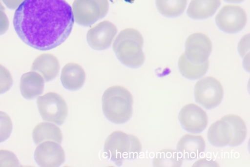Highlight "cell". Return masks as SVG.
Segmentation results:
<instances>
[{
	"label": "cell",
	"instance_id": "obj_20",
	"mask_svg": "<svg viewBox=\"0 0 250 167\" xmlns=\"http://www.w3.org/2000/svg\"><path fill=\"white\" fill-rule=\"evenodd\" d=\"M209 61L196 64L188 60L185 53L179 59L178 67L181 73L187 79L195 80L203 77L208 70Z\"/></svg>",
	"mask_w": 250,
	"mask_h": 167
},
{
	"label": "cell",
	"instance_id": "obj_10",
	"mask_svg": "<svg viewBox=\"0 0 250 167\" xmlns=\"http://www.w3.org/2000/svg\"><path fill=\"white\" fill-rule=\"evenodd\" d=\"M185 47L187 58L196 64L203 63L208 60L212 51L210 39L200 33L190 35L186 41Z\"/></svg>",
	"mask_w": 250,
	"mask_h": 167
},
{
	"label": "cell",
	"instance_id": "obj_13",
	"mask_svg": "<svg viewBox=\"0 0 250 167\" xmlns=\"http://www.w3.org/2000/svg\"><path fill=\"white\" fill-rule=\"evenodd\" d=\"M205 148L206 142L200 135L186 134L180 138L177 145V150L183 159L188 160L198 158Z\"/></svg>",
	"mask_w": 250,
	"mask_h": 167
},
{
	"label": "cell",
	"instance_id": "obj_19",
	"mask_svg": "<svg viewBox=\"0 0 250 167\" xmlns=\"http://www.w3.org/2000/svg\"><path fill=\"white\" fill-rule=\"evenodd\" d=\"M33 138L37 145L45 142L53 141L61 145L63 136L61 129L51 122H42L34 129Z\"/></svg>",
	"mask_w": 250,
	"mask_h": 167
},
{
	"label": "cell",
	"instance_id": "obj_8",
	"mask_svg": "<svg viewBox=\"0 0 250 167\" xmlns=\"http://www.w3.org/2000/svg\"><path fill=\"white\" fill-rule=\"evenodd\" d=\"M219 28L227 33H235L245 26L247 15L244 10L239 6L226 5L218 13L215 19Z\"/></svg>",
	"mask_w": 250,
	"mask_h": 167
},
{
	"label": "cell",
	"instance_id": "obj_12",
	"mask_svg": "<svg viewBox=\"0 0 250 167\" xmlns=\"http://www.w3.org/2000/svg\"><path fill=\"white\" fill-rule=\"evenodd\" d=\"M118 33L116 26L111 22L104 21L91 28L88 32L87 40L93 49L103 50L111 47Z\"/></svg>",
	"mask_w": 250,
	"mask_h": 167
},
{
	"label": "cell",
	"instance_id": "obj_5",
	"mask_svg": "<svg viewBox=\"0 0 250 167\" xmlns=\"http://www.w3.org/2000/svg\"><path fill=\"white\" fill-rule=\"evenodd\" d=\"M109 8L108 0H75L74 18L78 24L90 26L105 17Z\"/></svg>",
	"mask_w": 250,
	"mask_h": 167
},
{
	"label": "cell",
	"instance_id": "obj_17",
	"mask_svg": "<svg viewBox=\"0 0 250 167\" xmlns=\"http://www.w3.org/2000/svg\"><path fill=\"white\" fill-rule=\"evenodd\" d=\"M20 89L22 96L28 100L40 97L44 89V82L42 77L34 71L24 74L21 78Z\"/></svg>",
	"mask_w": 250,
	"mask_h": 167
},
{
	"label": "cell",
	"instance_id": "obj_29",
	"mask_svg": "<svg viewBox=\"0 0 250 167\" xmlns=\"http://www.w3.org/2000/svg\"><path fill=\"white\" fill-rule=\"evenodd\" d=\"M226 2L229 3H238L244 1V0H224Z\"/></svg>",
	"mask_w": 250,
	"mask_h": 167
},
{
	"label": "cell",
	"instance_id": "obj_16",
	"mask_svg": "<svg viewBox=\"0 0 250 167\" xmlns=\"http://www.w3.org/2000/svg\"><path fill=\"white\" fill-rule=\"evenodd\" d=\"M85 79L84 70L78 64L69 63L62 68L61 80L63 86L68 90L76 91L81 89Z\"/></svg>",
	"mask_w": 250,
	"mask_h": 167
},
{
	"label": "cell",
	"instance_id": "obj_22",
	"mask_svg": "<svg viewBox=\"0 0 250 167\" xmlns=\"http://www.w3.org/2000/svg\"><path fill=\"white\" fill-rule=\"evenodd\" d=\"M188 0H156L159 11L164 16L175 18L184 12Z\"/></svg>",
	"mask_w": 250,
	"mask_h": 167
},
{
	"label": "cell",
	"instance_id": "obj_25",
	"mask_svg": "<svg viewBox=\"0 0 250 167\" xmlns=\"http://www.w3.org/2000/svg\"><path fill=\"white\" fill-rule=\"evenodd\" d=\"M13 84L14 80L10 71L0 64V94L9 90Z\"/></svg>",
	"mask_w": 250,
	"mask_h": 167
},
{
	"label": "cell",
	"instance_id": "obj_21",
	"mask_svg": "<svg viewBox=\"0 0 250 167\" xmlns=\"http://www.w3.org/2000/svg\"><path fill=\"white\" fill-rule=\"evenodd\" d=\"M183 159L177 150L165 149L156 153L153 160V165L156 167H180Z\"/></svg>",
	"mask_w": 250,
	"mask_h": 167
},
{
	"label": "cell",
	"instance_id": "obj_28",
	"mask_svg": "<svg viewBox=\"0 0 250 167\" xmlns=\"http://www.w3.org/2000/svg\"><path fill=\"white\" fill-rule=\"evenodd\" d=\"M2 1L8 8L15 10L19 7L24 0H2Z\"/></svg>",
	"mask_w": 250,
	"mask_h": 167
},
{
	"label": "cell",
	"instance_id": "obj_18",
	"mask_svg": "<svg viewBox=\"0 0 250 167\" xmlns=\"http://www.w3.org/2000/svg\"><path fill=\"white\" fill-rule=\"evenodd\" d=\"M220 5V0H191L187 14L193 19H205L212 16Z\"/></svg>",
	"mask_w": 250,
	"mask_h": 167
},
{
	"label": "cell",
	"instance_id": "obj_23",
	"mask_svg": "<svg viewBox=\"0 0 250 167\" xmlns=\"http://www.w3.org/2000/svg\"><path fill=\"white\" fill-rule=\"evenodd\" d=\"M230 125L233 132V138L229 146H237L243 143L247 135V127L244 121L240 116L229 114L223 117Z\"/></svg>",
	"mask_w": 250,
	"mask_h": 167
},
{
	"label": "cell",
	"instance_id": "obj_24",
	"mask_svg": "<svg viewBox=\"0 0 250 167\" xmlns=\"http://www.w3.org/2000/svg\"><path fill=\"white\" fill-rule=\"evenodd\" d=\"M13 129V123L10 117L5 112L0 111V143L10 137Z\"/></svg>",
	"mask_w": 250,
	"mask_h": 167
},
{
	"label": "cell",
	"instance_id": "obj_4",
	"mask_svg": "<svg viewBox=\"0 0 250 167\" xmlns=\"http://www.w3.org/2000/svg\"><path fill=\"white\" fill-rule=\"evenodd\" d=\"M141 149V142L136 136L121 130L111 133L104 146L106 157L118 166H122L125 160L137 158Z\"/></svg>",
	"mask_w": 250,
	"mask_h": 167
},
{
	"label": "cell",
	"instance_id": "obj_1",
	"mask_svg": "<svg viewBox=\"0 0 250 167\" xmlns=\"http://www.w3.org/2000/svg\"><path fill=\"white\" fill-rule=\"evenodd\" d=\"M74 23L72 8L65 0H24L13 21L21 41L40 51L52 50L65 42Z\"/></svg>",
	"mask_w": 250,
	"mask_h": 167
},
{
	"label": "cell",
	"instance_id": "obj_11",
	"mask_svg": "<svg viewBox=\"0 0 250 167\" xmlns=\"http://www.w3.org/2000/svg\"><path fill=\"white\" fill-rule=\"evenodd\" d=\"M35 158L38 164L42 167H57L65 160V151L61 145L53 141H45L37 147Z\"/></svg>",
	"mask_w": 250,
	"mask_h": 167
},
{
	"label": "cell",
	"instance_id": "obj_6",
	"mask_svg": "<svg viewBox=\"0 0 250 167\" xmlns=\"http://www.w3.org/2000/svg\"><path fill=\"white\" fill-rule=\"evenodd\" d=\"M37 104L42 119L61 125L65 122L68 115L67 104L59 94L49 92L40 97Z\"/></svg>",
	"mask_w": 250,
	"mask_h": 167
},
{
	"label": "cell",
	"instance_id": "obj_7",
	"mask_svg": "<svg viewBox=\"0 0 250 167\" xmlns=\"http://www.w3.org/2000/svg\"><path fill=\"white\" fill-rule=\"evenodd\" d=\"M223 88L221 83L212 77L202 79L195 86L196 101L208 109L218 106L223 99Z\"/></svg>",
	"mask_w": 250,
	"mask_h": 167
},
{
	"label": "cell",
	"instance_id": "obj_15",
	"mask_svg": "<svg viewBox=\"0 0 250 167\" xmlns=\"http://www.w3.org/2000/svg\"><path fill=\"white\" fill-rule=\"evenodd\" d=\"M208 137L210 144L215 146H229L233 138V132L230 124L221 118L210 126Z\"/></svg>",
	"mask_w": 250,
	"mask_h": 167
},
{
	"label": "cell",
	"instance_id": "obj_3",
	"mask_svg": "<svg viewBox=\"0 0 250 167\" xmlns=\"http://www.w3.org/2000/svg\"><path fill=\"white\" fill-rule=\"evenodd\" d=\"M144 40L137 30L126 29L121 31L113 44V49L118 60L130 68L141 66L145 60L143 51Z\"/></svg>",
	"mask_w": 250,
	"mask_h": 167
},
{
	"label": "cell",
	"instance_id": "obj_26",
	"mask_svg": "<svg viewBox=\"0 0 250 167\" xmlns=\"http://www.w3.org/2000/svg\"><path fill=\"white\" fill-rule=\"evenodd\" d=\"M21 166L16 155L12 151L0 150V167Z\"/></svg>",
	"mask_w": 250,
	"mask_h": 167
},
{
	"label": "cell",
	"instance_id": "obj_9",
	"mask_svg": "<svg viewBox=\"0 0 250 167\" xmlns=\"http://www.w3.org/2000/svg\"><path fill=\"white\" fill-rule=\"evenodd\" d=\"M179 119L183 128L193 133L202 132L208 124L207 112L193 103L186 104L181 109Z\"/></svg>",
	"mask_w": 250,
	"mask_h": 167
},
{
	"label": "cell",
	"instance_id": "obj_14",
	"mask_svg": "<svg viewBox=\"0 0 250 167\" xmlns=\"http://www.w3.org/2000/svg\"><path fill=\"white\" fill-rule=\"evenodd\" d=\"M60 69L58 59L51 54L40 55L35 60L32 66V71L39 74L46 82L55 79L58 75Z\"/></svg>",
	"mask_w": 250,
	"mask_h": 167
},
{
	"label": "cell",
	"instance_id": "obj_2",
	"mask_svg": "<svg viewBox=\"0 0 250 167\" xmlns=\"http://www.w3.org/2000/svg\"><path fill=\"white\" fill-rule=\"evenodd\" d=\"M133 103L132 95L127 89L119 85L111 86L103 95V112L112 123H125L132 116Z\"/></svg>",
	"mask_w": 250,
	"mask_h": 167
},
{
	"label": "cell",
	"instance_id": "obj_27",
	"mask_svg": "<svg viewBox=\"0 0 250 167\" xmlns=\"http://www.w3.org/2000/svg\"><path fill=\"white\" fill-rule=\"evenodd\" d=\"M9 21L5 12L2 0H0V36L5 34L8 30Z\"/></svg>",
	"mask_w": 250,
	"mask_h": 167
}]
</instances>
